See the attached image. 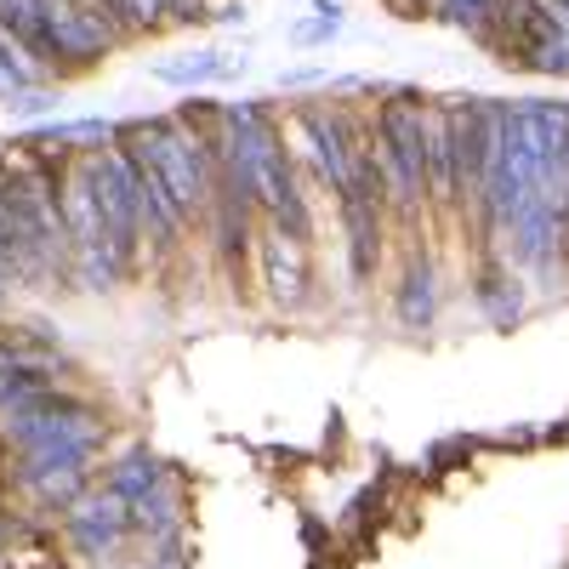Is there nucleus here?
<instances>
[{
	"mask_svg": "<svg viewBox=\"0 0 569 569\" xmlns=\"http://www.w3.org/2000/svg\"><path fill=\"white\" fill-rule=\"evenodd\" d=\"M370 154H376V177H382L388 200L410 217L427 200V103L416 98L382 103L370 131Z\"/></svg>",
	"mask_w": 569,
	"mask_h": 569,
	"instance_id": "obj_1",
	"label": "nucleus"
},
{
	"mask_svg": "<svg viewBox=\"0 0 569 569\" xmlns=\"http://www.w3.org/2000/svg\"><path fill=\"white\" fill-rule=\"evenodd\" d=\"M131 154H142L166 177L171 200L188 217L206 211V200H211V142L194 126H182V120H149V126H137Z\"/></svg>",
	"mask_w": 569,
	"mask_h": 569,
	"instance_id": "obj_2",
	"label": "nucleus"
},
{
	"mask_svg": "<svg viewBox=\"0 0 569 569\" xmlns=\"http://www.w3.org/2000/svg\"><path fill=\"white\" fill-rule=\"evenodd\" d=\"M91 188H98V211L109 228V251L120 268L137 262V240H142V194H137V160L131 149H91L86 154Z\"/></svg>",
	"mask_w": 569,
	"mask_h": 569,
	"instance_id": "obj_3",
	"label": "nucleus"
},
{
	"mask_svg": "<svg viewBox=\"0 0 569 569\" xmlns=\"http://www.w3.org/2000/svg\"><path fill=\"white\" fill-rule=\"evenodd\" d=\"M103 416L98 410H86V405H69V399H40L18 416H7V439L18 450H98L103 445Z\"/></svg>",
	"mask_w": 569,
	"mask_h": 569,
	"instance_id": "obj_4",
	"label": "nucleus"
},
{
	"mask_svg": "<svg viewBox=\"0 0 569 569\" xmlns=\"http://www.w3.org/2000/svg\"><path fill=\"white\" fill-rule=\"evenodd\" d=\"M63 512H69V541H74L80 552H91V558L114 552V547L126 541V530L137 525V518H131V496H120L114 485L80 496V501L63 507Z\"/></svg>",
	"mask_w": 569,
	"mask_h": 569,
	"instance_id": "obj_5",
	"label": "nucleus"
},
{
	"mask_svg": "<svg viewBox=\"0 0 569 569\" xmlns=\"http://www.w3.org/2000/svg\"><path fill=\"white\" fill-rule=\"evenodd\" d=\"M40 18H46V46H52V63H98L114 52V34L103 23H91L74 0H40Z\"/></svg>",
	"mask_w": 569,
	"mask_h": 569,
	"instance_id": "obj_6",
	"label": "nucleus"
},
{
	"mask_svg": "<svg viewBox=\"0 0 569 569\" xmlns=\"http://www.w3.org/2000/svg\"><path fill=\"white\" fill-rule=\"evenodd\" d=\"M262 268H268V291L279 308H297L308 297V251L297 233H284L279 222L262 233Z\"/></svg>",
	"mask_w": 569,
	"mask_h": 569,
	"instance_id": "obj_7",
	"label": "nucleus"
},
{
	"mask_svg": "<svg viewBox=\"0 0 569 569\" xmlns=\"http://www.w3.org/2000/svg\"><path fill=\"white\" fill-rule=\"evenodd\" d=\"M450 109V149H456V206H479V98L467 103H445Z\"/></svg>",
	"mask_w": 569,
	"mask_h": 569,
	"instance_id": "obj_8",
	"label": "nucleus"
},
{
	"mask_svg": "<svg viewBox=\"0 0 569 569\" xmlns=\"http://www.w3.org/2000/svg\"><path fill=\"white\" fill-rule=\"evenodd\" d=\"M427 200L456 206V149H450V109L427 103Z\"/></svg>",
	"mask_w": 569,
	"mask_h": 569,
	"instance_id": "obj_9",
	"label": "nucleus"
},
{
	"mask_svg": "<svg viewBox=\"0 0 569 569\" xmlns=\"http://www.w3.org/2000/svg\"><path fill=\"white\" fill-rule=\"evenodd\" d=\"M342 217H348L353 273L370 279L376 273V257H382V200H376V194H342Z\"/></svg>",
	"mask_w": 569,
	"mask_h": 569,
	"instance_id": "obj_10",
	"label": "nucleus"
},
{
	"mask_svg": "<svg viewBox=\"0 0 569 569\" xmlns=\"http://www.w3.org/2000/svg\"><path fill=\"white\" fill-rule=\"evenodd\" d=\"M433 313H439V284H433V268L421 262L399 284V325L405 330H427V325H433Z\"/></svg>",
	"mask_w": 569,
	"mask_h": 569,
	"instance_id": "obj_11",
	"label": "nucleus"
},
{
	"mask_svg": "<svg viewBox=\"0 0 569 569\" xmlns=\"http://www.w3.org/2000/svg\"><path fill=\"white\" fill-rule=\"evenodd\" d=\"M120 137V126L114 120H69V126H46L40 137H34V149L40 154H69V149H86V142H114Z\"/></svg>",
	"mask_w": 569,
	"mask_h": 569,
	"instance_id": "obj_12",
	"label": "nucleus"
},
{
	"mask_svg": "<svg viewBox=\"0 0 569 569\" xmlns=\"http://www.w3.org/2000/svg\"><path fill=\"white\" fill-rule=\"evenodd\" d=\"M18 479L52 507H74L86 496V467H34V472H18Z\"/></svg>",
	"mask_w": 569,
	"mask_h": 569,
	"instance_id": "obj_13",
	"label": "nucleus"
},
{
	"mask_svg": "<svg viewBox=\"0 0 569 569\" xmlns=\"http://www.w3.org/2000/svg\"><path fill=\"white\" fill-rule=\"evenodd\" d=\"M0 23H7L40 63H52V46H46V18H40V0H0Z\"/></svg>",
	"mask_w": 569,
	"mask_h": 569,
	"instance_id": "obj_14",
	"label": "nucleus"
},
{
	"mask_svg": "<svg viewBox=\"0 0 569 569\" xmlns=\"http://www.w3.org/2000/svg\"><path fill=\"white\" fill-rule=\"evenodd\" d=\"M222 74H233V63L222 52H194V58L154 63V80H166V86H206V80H222Z\"/></svg>",
	"mask_w": 569,
	"mask_h": 569,
	"instance_id": "obj_15",
	"label": "nucleus"
},
{
	"mask_svg": "<svg viewBox=\"0 0 569 569\" xmlns=\"http://www.w3.org/2000/svg\"><path fill=\"white\" fill-rule=\"evenodd\" d=\"M0 69H7V74H12V80H18L23 91L46 80V63H40V58L29 52V46H23V40H18V34L7 29V23H0Z\"/></svg>",
	"mask_w": 569,
	"mask_h": 569,
	"instance_id": "obj_16",
	"label": "nucleus"
},
{
	"mask_svg": "<svg viewBox=\"0 0 569 569\" xmlns=\"http://www.w3.org/2000/svg\"><path fill=\"white\" fill-rule=\"evenodd\" d=\"M109 485H114L120 496H131V501H137V496H149V490L160 485V461H154L149 450H131V456L114 467V479H109Z\"/></svg>",
	"mask_w": 569,
	"mask_h": 569,
	"instance_id": "obj_17",
	"label": "nucleus"
},
{
	"mask_svg": "<svg viewBox=\"0 0 569 569\" xmlns=\"http://www.w3.org/2000/svg\"><path fill=\"white\" fill-rule=\"evenodd\" d=\"M479 302H485V313H490L496 325H512V319H518V291H512L507 273H485V279H479Z\"/></svg>",
	"mask_w": 569,
	"mask_h": 569,
	"instance_id": "obj_18",
	"label": "nucleus"
},
{
	"mask_svg": "<svg viewBox=\"0 0 569 569\" xmlns=\"http://www.w3.org/2000/svg\"><path fill=\"white\" fill-rule=\"evenodd\" d=\"M433 12H439L445 23H461V29H472V23H485V18L496 12V0H433Z\"/></svg>",
	"mask_w": 569,
	"mask_h": 569,
	"instance_id": "obj_19",
	"label": "nucleus"
},
{
	"mask_svg": "<svg viewBox=\"0 0 569 569\" xmlns=\"http://www.w3.org/2000/svg\"><path fill=\"white\" fill-rule=\"evenodd\" d=\"M52 109H58V98L46 86H29V91H18V98H12V114L18 120H40V114H52Z\"/></svg>",
	"mask_w": 569,
	"mask_h": 569,
	"instance_id": "obj_20",
	"label": "nucleus"
},
{
	"mask_svg": "<svg viewBox=\"0 0 569 569\" xmlns=\"http://www.w3.org/2000/svg\"><path fill=\"white\" fill-rule=\"evenodd\" d=\"M18 370H29V359H23L18 348H7V342H0V376H18Z\"/></svg>",
	"mask_w": 569,
	"mask_h": 569,
	"instance_id": "obj_21",
	"label": "nucleus"
},
{
	"mask_svg": "<svg viewBox=\"0 0 569 569\" xmlns=\"http://www.w3.org/2000/svg\"><path fill=\"white\" fill-rule=\"evenodd\" d=\"M18 91H23V86H18V80H12L7 69H0V98H7V103H12V98H18Z\"/></svg>",
	"mask_w": 569,
	"mask_h": 569,
	"instance_id": "obj_22",
	"label": "nucleus"
},
{
	"mask_svg": "<svg viewBox=\"0 0 569 569\" xmlns=\"http://www.w3.org/2000/svg\"><path fill=\"white\" fill-rule=\"evenodd\" d=\"M405 7V18H421V7H433V0H399Z\"/></svg>",
	"mask_w": 569,
	"mask_h": 569,
	"instance_id": "obj_23",
	"label": "nucleus"
},
{
	"mask_svg": "<svg viewBox=\"0 0 569 569\" xmlns=\"http://www.w3.org/2000/svg\"><path fill=\"white\" fill-rule=\"evenodd\" d=\"M563 222H569V200H563Z\"/></svg>",
	"mask_w": 569,
	"mask_h": 569,
	"instance_id": "obj_24",
	"label": "nucleus"
}]
</instances>
